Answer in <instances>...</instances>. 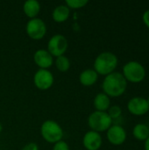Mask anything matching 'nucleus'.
Masks as SVG:
<instances>
[{
	"instance_id": "obj_3",
	"label": "nucleus",
	"mask_w": 149,
	"mask_h": 150,
	"mask_svg": "<svg viewBox=\"0 0 149 150\" xmlns=\"http://www.w3.org/2000/svg\"><path fill=\"white\" fill-rule=\"evenodd\" d=\"M40 134L47 142L52 144L62 141L64 135L62 127L56 121L52 120H47L42 123L40 127Z\"/></svg>"
},
{
	"instance_id": "obj_11",
	"label": "nucleus",
	"mask_w": 149,
	"mask_h": 150,
	"mask_svg": "<svg viewBox=\"0 0 149 150\" xmlns=\"http://www.w3.org/2000/svg\"><path fill=\"white\" fill-rule=\"evenodd\" d=\"M33 61L41 69H48L54 64V57L47 49H38L33 54Z\"/></svg>"
},
{
	"instance_id": "obj_4",
	"label": "nucleus",
	"mask_w": 149,
	"mask_h": 150,
	"mask_svg": "<svg viewBox=\"0 0 149 150\" xmlns=\"http://www.w3.org/2000/svg\"><path fill=\"white\" fill-rule=\"evenodd\" d=\"M88 125L91 131L101 133L107 131L112 125V120L107 112L95 111L88 118Z\"/></svg>"
},
{
	"instance_id": "obj_22",
	"label": "nucleus",
	"mask_w": 149,
	"mask_h": 150,
	"mask_svg": "<svg viewBox=\"0 0 149 150\" xmlns=\"http://www.w3.org/2000/svg\"><path fill=\"white\" fill-rule=\"evenodd\" d=\"M22 150H39V146L35 142H29L23 147Z\"/></svg>"
},
{
	"instance_id": "obj_26",
	"label": "nucleus",
	"mask_w": 149,
	"mask_h": 150,
	"mask_svg": "<svg viewBox=\"0 0 149 150\" xmlns=\"http://www.w3.org/2000/svg\"><path fill=\"white\" fill-rule=\"evenodd\" d=\"M147 100H148V105H149V97H148V98Z\"/></svg>"
},
{
	"instance_id": "obj_17",
	"label": "nucleus",
	"mask_w": 149,
	"mask_h": 150,
	"mask_svg": "<svg viewBox=\"0 0 149 150\" xmlns=\"http://www.w3.org/2000/svg\"><path fill=\"white\" fill-rule=\"evenodd\" d=\"M133 134L139 141H146L149 137V128L142 123L137 124L133 130Z\"/></svg>"
},
{
	"instance_id": "obj_16",
	"label": "nucleus",
	"mask_w": 149,
	"mask_h": 150,
	"mask_svg": "<svg viewBox=\"0 0 149 150\" xmlns=\"http://www.w3.org/2000/svg\"><path fill=\"white\" fill-rule=\"evenodd\" d=\"M93 105H94L96 111H98V112H107L108 109L111 106L110 97H108L104 92L98 93L94 98Z\"/></svg>"
},
{
	"instance_id": "obj_12",
	"label": "nucleus",
	"mask_w": 149,
	"mask_h": 150,
	"mask_svg": "<svg viewBox=\"0 0 149 150\" xmlns=\"http://www.w3.org/2000/svg\"><path fill=\"white\" fill-rule=\"evenodd\" d=\"M103 143L102 136L95 131H88L83 138V145L87 150H98Z\"/></svg>"
},
{
	"instance_id": "obj_1",
	"label": "nucleus",
	"mask_w": 149,
	"mask_h": 150,
	"mask_svg": "<svg viewBox=\"0 0 149 150\" xmlns=\"http://www.w3.org/2000/svg\"><path fill=\"white\" fill-rule=\"evenodd\" d=\"M127 81L122 73L113 72L106 76L102 83V89L105 94L110 98H118L122 96L126 90Z\"/></svg>"
},
{
	"instance_id": "obj_19",
	"label": "nucleus",
	"mask_w": 149,
	"mask_h": 150,
	"mask_svg": "<svg viewBox=\"0 0 149 150\" xmlns=\"http://www.w3.org/2000/svg\"><path fill=\"white\" fill-rule=\"evenodd\" d=\"M89 3L88 0H67L65 2V4L69 8V9H81L84 6L87 5Z\"/></svg>"
},
{
	"instance_id": "obj_7",
	"label": "nucleus",
	"mask_w": 149,
	"mask_h": 150,
	"mask_svg": "<svg viewBox=\"0 0 149 150\" xmlns=\"http://www.w3.org/2000/svg\"><path fill=\"white\" fill-rule=\"evenodd\" d=\"M25 32L32 40H41L47 33L46 23L40 18L30 19L25 25Z\"/></svg>"
},
{
	"instance_id": "obj_14",
	"label": "nucleus",
	"mask_w": 149,
	"mask_h": 150,
	"mask_svg": "<svg viewBox=\"0 0 149 150\" xmlns=\"http://www.w3.org/2000/svg\"><path fill=\"white\" fill-rule=\"evenodd\" d=\"M23 11L30 19L35 18L40 11V4L37 0H27L24 3Z\"/></svg>"
},
{
	"instance_id": "obj_2",
	"label": "nucleus",
	"mask_w": 149,
	"mask_h": 150,
	"mask_svg": "<svg viewBox=\"0 0 149 150\" xmlns=\"http://www.w3.org/2000/svg\"><path fill=\"white\" fill-rule=\"evenodd\" d=\"M118 57L112 52L99 54L94 61V70L102 76H108L114 72L118 66Z\"/></svg>"
},
{
	"instance_id": "obj_21",
	"label": "nucleus",
	"mask_w": 149,
	"mask_h": 150,
	"mask_svg": "<svg viewBox=\"0 0 149 150\" xmlns=\"http://www.w3.org/2000/svg\"><path fill=\"white\" fill-rule=\"evenodd\" d=\"M53 150H69V146L66 142L60 141L55 144H54Z\"/></svg>"
},
{
	"instance_id": "obj_6",
	"label": "nucleus",
	"mask_w": 149,
	"mask_h": 150,
	"mask_svg": "<svg viewBox=\"0 0 149 150\" xmlns=\"http://www.w3.org/2000/svg\"><path fill=\"white\" fill-rule=\"evenodd\" d=\"M68 47V42L66 37L62 34H54L53 35L47 42V50L54 57H59L64 55Z\"/></svg>"
},
{
	"instance_id": "obj_9",
	"label": "nucleus",
	"mask_w": 149,
	"mask_h": 150,
	"mask_svg": "<svg viewBox=\"0 0 149 150\" xmlns=\"http://www.w3.org/2000/svg\"><path fill=\"white\" fill-rule=\"evenodd\" d=\"M127 109L133 115L142 116L148 112L149 105L146 98L141 97H134L128 101Z\"/></svg>"
},
{
	"instance_id": "obj_8",
	"label": "nucleus",
	"mask_w": 149,
	"mask_h": 150,
	"mask_svg": "<svg viewBox=\"0 0 149 150\" xmlns=\"http://www.w3.org/2000/svg\"><path fill=\"white\" fill-rule=\"evenodd\" d=\"M54 82V75L48 69H39L33 76V83L36 88L40 91L50 89Z\"/></svg>"
},
{
	"instance_id": "obj_10",
	"label": "nucleus",
	"mask_w": 149,
	"mask_h": 150,
	"mask_svg": "<svg viewBox=\"0 0 149 150\" xmlns=\"http://www.w3.org/2000/svg\"><path fill=\"white\" fill-rule=\"evenodd\" d=\"M107 140L109 142L115 146L122 145L126 140V132L119 125H112L106 133Z\"/></svg>"
},
{
	"instance_id": "obj_23",
	"label": "nucleus",
	"mask_w": 149,
	"mask_h": 150,
	"mask_svg": "<svg viewBox=\"0 0 149 150\" xmlns=\"http://www.w3.org/2000/svg\"><path fill=\"white\" fill-rule=\"evenodd\" d=\"M142 20H143L144 24L149 28V9L148 10H147V11L143 13Z\"/></svg>"
},
{
	"instance_id": "obj_13",
	"label": "nucleus",
	"mask_w": 149,
	"mask_h": 150,
	"mask_svg": "<svg viewBox=\"0 0 149 150\" xmlns=\"http://www.w3.org/2000/svg\"><path fill=\"white\" fill-rule=\"evenodd\" d=\"M98 79V74L93 69H87L81 72L79 76V81L82 85L85 87H90L94 85Z\"/></svg>"
},
{
	"instance_id": "obj_24",
	"label": "nucleus",
	"mask_w": 149,
	"mask_h": 150,
	"mask_svg": "<svg viewBox=\"0 0 149 150\" xmlns=\"http://www.w3.org/2000/svg\"><path fill=\"white\" fill-rule=\"evenodd\" d=\"M145 150H149V137L145 141Z\"/></svg>"
},
{
	"instance_id": "obj_20",
	"label": "nucleus",
	"mask_w": 149,
	"mask_h": 150,
	"mask_svg": "<svg viewBox=\"0 0 149 150\" xmlns=\"http://www.w3.org/2000/svg\"><path fill=\"white\" fill-rule=\"evenodd\" d=\"M107 113H108V115L111 117V119L112 120H117V119H119L121 116L122 109L119 105H112V106H110V108L108 109Z\"/></svg>"
},
{
	"instance_id": "obj_5",
	"label": "nucleus",
	"mask_w": 149,
	"mask_h": 150,
	"mask_svg": "<svg viewBox=\"0 0 149 150\" xmlns=\"http://www.w3.org/2000/svg\"><path fill=\"white\" fill-rule=\"evenodd\" d=\"M122 75L126 81L133 83H138L145 79L146 69L139 62L131 61L124 65Z\"/></svg>"
},
{
	"instance_id": "obj_18",
	"label": "nucleus",
	"mask_w": 149,
	"mask_h": 150,
	"mask_svg": "<svg viewBox=\"0 0 149 150\" xmlns=\"http://www.w3.org/2000/svg\"><path fill=\"white\" fill-rule=\"evenodd\" d=\"M54 64L60 72H67L70 69V61L65 55H61L59 57H56L54 61Z\"/></svg>"
},
{
	"instance_id": "obj_25",
	"label": "nucleus",
	"mask_w": 149,
	"mask_h": 150,
	"mask_svg": "<svg viewBox=\"0 0 149 150\" xmlns=\"http://www.w3.org/2000/svg\"><path fill=\"white\" fill-rule=\"evenodd\" d=\"M2 130H3V126H2V124H1V122H0V133L2 132Z\"/></svg>"
},
{
	"instance_id": "obj_15",
	"label": "nucleus",
	"mask_w": 149,
	"mask_h": 150,
	"mask_svg": "<svg viewBox=\"0 0 149 150\" xmlns=\"http://www.w3.org/2000/svg\"><path fill=\"white\" fill-rule=\"evenodd\" d=\"M69 15H70V9L66 4L57 5L52 12V18L56 23L65 22L69 18Z\"/></svg>"
}]
</instances>
